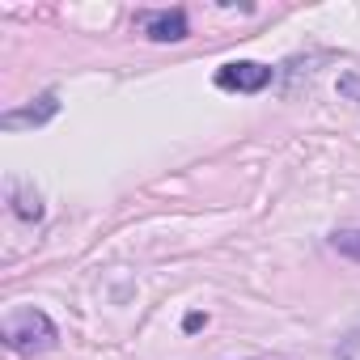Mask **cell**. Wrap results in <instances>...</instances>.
Segmentation results:
<instances>
[{"instance_id":"cell-6","label":"cell","mask_w":360,"mask_h":360,"mask_svg":"<svg viewBox=\"0 0 360 360\" xmlns=\"http://www.w3.org/2000/svg\"><path fill=\"white\" fill-rule=\"evenodd\" d=\"M330 250H339L343 259L360 263V229H335L330 233Z\"/></svg>"},{"instance_id":"cell-8","label":"cell","mask_w":360,"mask_h":360,"mask_svg":"<svg viewBox=\"0 0 360 360\" xmlns=\"http://www.w3.org/2000/svg\"><path fill=\"white\" fill-rule=\"evenodd\" d=\"M183 326H187V330H200V326H204V314H187V322H183Z\"/></svg>"},{"instance_id":"cell-5","label":"cell","mask_w":360,"mask_h":360,"mask_svg":"<svg viewBox=\"0 0 360 360\" xmlns=\"http://www.w3.org/2000/svg\"><path fill=\"white\" fill-rule=\"evenodd\" d=\"M9 204H13V212L22 221H43V200H39V191H30L22 183V178H13V183H9Z\"/></svg>"},{"instance_id":"cell-3","label":"cell","mask_w":360,"mask_h":360,"mask_svg":"<svg viewBox=\"0 0 360 360\" xmlns=\"http://www.w3.org/2000/svg\"><path fill=\"white\" fill-rule=\"evenodd\" d=\"M140 30H144L153 43H183V39L191 34V26H187V13H183V9L140 13Z\"/></svg>"},{"instance_id":"cell-7","label":"cell","mask_w":360,"mask_h":360,"mask_svg":"<svg viewBox=\"0 0 360 360\" xmlns=\"http://www.w3.org/2000/svg\"><path fill=\"white\" fill-rule=\"evenodd\" d=\"M339 360H360V326L347 339H339Z\"/></svg>"},{"instance_id":"cell-1","label":"cell","mask_w":360,"mask_h":360,"mask_svg":"<svg viewBox=\"0 0 360 360\" xmlns=\"http://www.w3.org/2000/svg\"><path fill=\"white\" fill-rule=\"evenodd\" d=\"M5 343L22 356H34V352H47L56 347V322L34 309V305H22V309H9L5 314Z\"/></svg>"},{"instance_id":"cell-2","label":"cell","mask_w":360,"mask_h":360,"mask_svg":"<svg viewBox=\"0 0 360 360\" xmlns=\"http://www.w3.org/2000/svg\"><path fill=\"white\" fill-rule=\"evenodd\" d=\"M217 85L229 89V94H259V89L271 85V68L255 64V60H238V64H225L217 72Z\"/></svg>"},{"instance_id":"cell-4","label":"cell","mask_w":360,"mask_h":360,"mask_svg":"<svg viewBox=\"0 0 360 360\" xmlns=\"http://www.w3.org/2000/svg\"><path fill=\"white\" fill-rule=\"evenodd\" d=\"M56 115H60V98H56V94H43V98H34V102L22 106V110H5V115H0V127H5V131L43 127V123L56 119Z\"/></svg>"}]
</instances>
